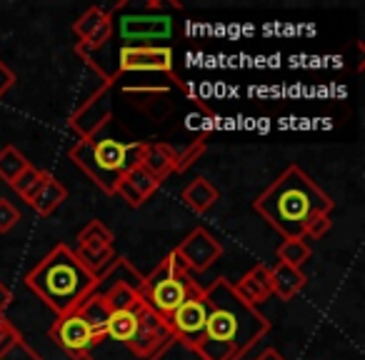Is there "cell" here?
Segmentation results:
<instances>
[{
    "label": "cell",
    "mask_w": 365,
    "mask_h": 360,
    "mask_svg": "<svg viewBox=\"0 0 365 360\" xmlns=\"http://www.w3.org/2000/svg\"><path fill=\"white\" fill-rule=\"evenodd\" d=\"M208 318L195 353L200 360H243L268 335L270 323L258 308L235 295L230 280L215 278L203 288Z\"/></svg>",
    "instance_id": "cell-1"
},
{
    "label": "cell",
    "mask_w": 365,
    "mask_h": 360,
    "mask_svg": "<svg viewBox=\"0 0 365 360\" xmlns=\"http://www.w3.org/2000/svg\"><path fill=\"white\" fill-rule=\"evenodd\" d=\"M18 223H21V210L11 200L0 198V233H11Z\"/></svg>",
    "instance_id": "cell-26"
},
{
    "label": "cell",
    "mask_w": 365,
    "mask_h": 360,
    "mask_svg": "<svg viewBox=\"0 0 365 360\" xmlns=\"http://www.w3.org/2000/svg\"><path fill=\"white\" fill-rule=\"evenodd\" d=\"M0 360H43V358L26 343V338H23V340H18L16 345H11V348L0 350Z\"/></svg>",
    "instance_id": "cell-27"
},
{
    "label": "cell",
    "mask_w": 365,
    "mask_h": 360,
    "mask_svg": "<svg viewBox=\"0 0 365 360\" xmlns=\"http://www.w3.org/2000/svg\"><path fill=\"white\" fill-rule=\"evenodd\" d=\"M275 253H278L280 263L303 270V265L308 263L310 255H313V248H310V243L305 238H285L283 243L278 245Z\"/></svg>",
    "instance_id": "cell-23"
},
{
    "label": "cell",
    "mask_w": 365,
    "mask_h": 360,
    "mask_svg": "<svg viewBox=\"0 0 365 360\" xmlns=\"http://www.w3.org/2000/svg\"><path fill=\"white\" fill-rule=\"evenodd\" d=\"M16 73L11 71V68L6 66V61H0V101L6 98V93L13 91V86H16Z\"/></svg>",
    "instance_id": "cell-30"
},
{
    "label": "cell",
    "mask_w": 365,
    "mask_h": 360,
    "mask_svg": "<svg viewBox=\"0 0 365 360\" xmlns=\"http://www.w3.org/2000/svg\"><path fill=\"white\" fill-rule=\"evenodd\" d=\"M175 165H178V150L168 143H148L145 145V155L140 160L143 170L150 173L155 180H165V178L175 175Z\"/></svg>",
    "instance_id": "cell-18"
},
{
    "label": "cell",
    "mask_w": 365,
    "mask_h": 360,
    "mask_svg": "<svg viewBox=\"0 0 365 360\" xmlns=\"http://www.w3.org/2000/svg\"><path fill=\"white\" fill-rule=\"evenodd\" d=\"M108 318H110V310L106 300L98 293H91L78 308L61 315L51 325V340L73 360H86V355L106 330Z\"/></svg>",
    "instance_id": "cell-7"
},
{
    "label": "cell",
    "mask_w": 365,
    "mask_h": 360,
    "mask_svg": "<svg viewBox=\"0 0 365 360\" xmlns=\"http://www.w3.org/2000/svg\"><path fill=\"white\" fill-rule=\"evenodd\" d=\"M175 58H173V48L168 46H143V48H118L115 58V78L123 73H158V76H168L175 81Z\"/></svg>",
    "instance_id": "cell-9"
},
{
    "label": "cell",
    "mask_w": 365,
    "mask_h": 360,
    "mask_svg": "<svg viewBox=\"0 0 365 360\" xmlns=\"http://www.w3.org/2000/svg\"><path fill=\"white\" fill-rule=\"evenodd\" d=\"M98 283H115V285H125L133 293L140 295L143 288V273L125 258H115L101 275H98Z\"/></svg>",
    "instance_id": "cell-21"
},
{
    "label": "cell",
    "mask_w": 365,
    "mask_h": 360,
    "mask_svg": "<svg viewBox=\"0 0 365 360\" xmlns=\"http://www.w3.org/2000/svg\"><path fill=\"white\" fill-rule=\"evenodd\" d=\"M66 200H68V188H66V185H63L61 180L53 175V173L43 170L41 183H38V188L33 190V195L28 198V205H31L38 215L48 218V215L56 213V210L61 208Z\"/></svg>",
    "instance_id": "cell-17"
},
{
    "label": "cell",
    "mask_w": 365,
    "mask_h": 360,
    "mask_svg": "<svg viewBox=\"0 0 365 360\" xmlns=\"http://www.w3.org/2000/svg\"><path fill=\"white\" fill-rule=\"evenodd\" d=\"M270 280H273V295H278L280 300H293L308 285V275L303 270L280 263V260L270 265Z\"/></svg>",
    "instance_id": "cell-19"
},
{
    "label": "cell",
    "mask_w": 365,
    "mask_h": 360,
    "mask_svg": "<svg viewBox=\"0 0 365 360\" xmlns=\"http://www.w3.org/2000/svg\"><path fill=\"white\" fill-rule=\"evenodd\" d=\"M113 83L101 86L96 93L86 98L76 110L71 113V128L81 135V140H91L101 133V128L110 120L113 115Z\"/></svg>",
    "instance_id": "cell-12"
},
{
    "label": "cell",
    "mask_w": 365,
    "mask_h": 360,
    "mask_svg": "<svg viewBox=\"0 0 365 360\" xmlns=\"http://www.w3.org/2000/svg\"><path fill=\"white\" fill-rule=\"evenodd\" d=\"M113 243H115L113 230L108 228L103 220H91V223L78 233L76 255L81 258V263L98 278V275L118 258L115 250H113Z\"/></svg>",
    "instance_id": "cell-10"
},
{
    "label": "cell",
    "mask_w": 365,
    "mask_h": 360,
    "mask_svg": "<svg viewBox=\"0 0 365 360\" xmlns=\"http://www.w3.org/2000/svg\"><path fill=\"white\" fill-rule=\"evenodd\" d=\"M218 198H220L218 188L203 175L193 178V180L185 185V190H182V203L188 205L193 213H205V210H210L218 203Z\"/></svg>",
    "instance_id": "cell-20"
},
{
    "label": "cell",
    "mask_w": 365,
    "mask_h": 360,
    "mask_svg": "<svg viewBox=\"0 0 365 360\" xmlns=\"http://www.w3.org/2000/svg\"><path fill=\"white\" fill-rule=\"evenodd\" d=\"M253 360H285V355H280V350H275V348H265V350H260Z\"/></svg>",
    "instance_id": "cell-32"
},
{
    "label": "cell",
    "mask_w": 365,
    "mask_h": 360,
    "mask_svg": "<svg viewBox=\"0 0 365 360\" xmlns=\"http://www.w3.org/2000/svg\"><path fill=\"white\" fill-rule=\"evenodd\" d=\"M330 230H333V218H330V215H320V218H315L313 223L308 225L305 240H320V238H325Z\"/></svg>",
    "instance_id": "cell-28"
},
{
    "label": "cell",
    "mask_w": 365,
    "mask_h": 360,
    "mask_svg": "<svg viewBox=\"0 0 365 360\" xmlns=\"http://www.w3.org/2000/svg\"><path fill=\"white\" fill-rule=\"evenodd\" d=\"M11 303H13L11 288H8V285L0 280V318H6V310L11 308Z\"/></svg>",
    "instance_id": "cell-31"
},
{
    "label": "cell",
    "mask_w": 365,
    "mask_h": 360,
    "mask_svg": "<svg viewBox=\"0 0 365 360\" xmlns=\"http://www.w3.org/2000/svg\"><path fill=\"white\" fill-rule=\"evenodd\" d=\"M73 33L78 38L76 53L78 58L108 48L113 38V13L101 6H93L73 23Z\"/></svg>",
    "instance_id": "cell-13"
},
{
    "label": "cell",
    "mask_w": 365,
    "mask_h": 360,
    "mask_svg": "<svg viewBox=\"0 0 365 360\" xmlns=\"http://www.w3.org/2000/svg\"><path fill=\"white\" fill-rule=\"evenodd\" d=\"M143 140H115V138H91L71 145L68 158L81 173H86L93 183L108 195H115L123 178L140 165L145 155Z\"/></svg>",
    "instance_id": "cell-5"
},
{
    "label": "cell",
    "mask_w": 365,
    "mask_h": 360,
    "mask_svg": "<svg viewBox=\"0 0 365 360\" xmlns=\"http://www.w3.org/2000/svg\"><path fill=\"white\" fill-rule=\"evenodd\" d=\"M158 188H160V180H155L150 173L138 165L118 183L115 195H120L130 208H140L148 198H153L158 193Z\"/></svg>",
    "instance_id": "cell-16"
},
{
    "label": "cell",
    "mask_w": 365,
    "mask_h": 360,
    "mask_svg": "<svg viewBox=\"0 0 365 360\" xmlns=\"http://www.w3.org/2000/svg\"><path fill=\"white\" fill-rule=\"evenodd\" d=\"M26 285L61 318L96 293L98 278L81 263L71 245L58 243L28 270Z\"/></svg>",
    "instance_id": "cell-4"
},
{
    "label": "cell",
    "mask_w": 365,
    "mask_h": 360,
    "mask_svg": "<svg viewBox=\"0 0 365 360\" xmlns=\"http://www.w3.org/2000/svg\"><path fill=\"white\" fill-rule=\"evenodd\" d=\"M41 178H43V170H41V168L31 165L26 173H23L21 178H18L16 183L11 185V188L16 190V193L21 195V198L28 203V198L33 195V190H36V188H38V183H41Z\"/></svg>",
    "instance_id": "cell-24"
},
{
    "label": "cell",
    "mask_w": 365,
    "mask_h": 360,
    "mask_svg": "<svg viewBox=\"0 0 365 360\" xmlns=\"http://www.w3.org/2000/svg\"><path fill=\"white\" fill-rule=\"evenodd\" d=\"M33 163L18 150L16 145H6L0 150V180H6L8 185H13L23 173L31 168Z\"/></svg>",
    "instance_id": "cell-22"
},
{
    "label": "cell",
    "mask_w": 365,
    "mask_h": 360,
    "mask_svg": "<svg viewBox=\"0 0 365 360\" xmlns=\"http://www.w3.org/2000/svg\"><path fill=\"white\" fill-rule=\"evenodd\" d=\"M205 318H208V310H205L203 285H200V288L195 290V293L165 320V323H168V328H170L175 343H182L185 348L195 350L200 340H203Z\"/></svg>",
    "instance_id": "cell-11"
},
{
    "label": "cell",
    "mask_w": 365,
    "mask_h": 360,
    "mask_svg": "<svg viewBox=\"0 0 365 360\" xmlns=\"http://www.w3.org/2000/svg\"><path fill=\"white\" fill-rule=\"evenodd\" d=\"M175 250H178V255L185 260L190 273H203V270H208L210 265H213L215 260H220V255H223L220 240L205 228H193L185 235V240H180V243L175 245Z\"/></svg>",
    "instance_id": "cell-14"
},
{
    "label": "cell",
    "mask_w": 365,
    "mask_h": 360,
    "mask_svg": "<svg viewBox=\"0 0 365 360\" xmlns=\"http://www.w3.org/2000/svg\"><path fill=\"white\" fill-rule=\"evenodd\" d=\"M175 345L168 323L143 300L110 313L86 360H160Z\"/></svg>",
    "instance_id": "cell-3"
},
{
    "label": "cell",
    "mask_w": 365,
    "mask_h": 360,
    "mask_svg": "<svg viewBox=\"0 0 365 360\" xmlns=\"http://www.w3.org/2000/svg\"><path fill=\"white\" fill-rule=\"evenodd\" d=\"M113 31L118 33L123 48L165 46L173 38V18L168 13H123L113 18Z\"/></svg>",
    "instance_id": "cell-8"
},
{
    "label": "cell",
    "mask_w": 365,
    "mask_h": 360,
    "mask_svg": "<svg viewBox=\"0 0 365 360\" xmlns=\"http://www.w3.org/2000/svg\"><path fill=\"white\" fill-rule=\"evenodd\" d=\"M18 340H23L21 330H18L8 318H0V350L11 348V345H16Z\"/></svg>",
    "instance_id": "cell-29"
},
{
    "label": "cell",
    "mask_w": 365,
    "mask_h": 360,
    "mask_svg": "<svg viewBox=\"0 0 365 360\" xmlns=\"http://www.w3.org/2000/svg\"><path fill=\"white\" fill-rule=\"evenodd\" d=\"M178 150V165H175V173H185L200 155L205 153V140H193L190 145L185 148H175Z\"/></svg>",
    "instance_id": "cell-25"
},
{
    "label": "cell",
    "mask_w": 365,
    "mask_h": 360,
    "mask_svg": "<svg viewBox=\"0 0 365 360\" xmlns=\"http://www.w3.org/2000/svg\"><path fill=\"white\" fill-rule=\"evenodd\" d=\"M198 288L200 283L193 278V273L188 270L185 260L178 255V250L173 248L150 273L143 275L140 300L155 315L168 320Z\"/></svg>",
    "instance_id": "cell-6"
},
{
    "label": "cell",
    "mask_w": 365,
    "mask_h": 360,
    "mask_svg": "<svg viewBox=\"0 0 365 360\" xmlns=\"http://www.w3.org/2000/svg\"><path fill=\"white\" fill-rule=\"evenodd\" d=\"M283 238H305V230L320 215H333V198L300 165H288L253 203Z\"/></svg>",
    "instance_id": "cell-2"
},
{
    "label": "cell",
    "mask_w": 365,
    "mask_h": 360,
    "mask_svg": "<svg viewBox=\"0 0 365 360\" xmlns=\"http://www.w3.org/2000/svg\"><path fill=\"white\" fill-rule=\"evenodd\" d=\"M240 300H245L248 305L258 308L260 303H265L268 298H273V280H270V265L258 263L248 270L240 280L230 283Z\"/></svg>",
    "instance_id": "cell-15"
}]
</instances>
